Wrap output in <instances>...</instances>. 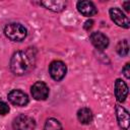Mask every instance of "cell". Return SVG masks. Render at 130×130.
Returning a JSON list of instances; mask_svg holds the SVG:
<instances>
[{"label":"cell","instance_id":"cell-1","mask_svg":"<svg viewBox=\"0 0 130 130\" xmlns=\"http://www.w3.org/2000/svg\"><path fill=\"white\" fill-rule=\"evenodd\" d=\"M35 64V55L29 50L17 51L10 59V69L15 75H23L28 72Z\"/></svg>","mask_w":130,"mask_h":130},{"label":"cell","instance_id":"cell-2","mask_svg":"<svg viewBox=\"0 0 130 130\" xmlns=\"http://www.w3.org/2000/svg\"><path fill=\"white\" fill-rule=\"evenodd\" d=\"M4 34L9 40L13 42H21L26 38L27 30L22 24L12 22L8 23L4 27Z\"/></svg>","mask_w":130,"mask_h":130},{"label":"cell","instance_id":"cell-3","mask_svg":"<svg viewBox=\"0 0 130 130\" xmlns=\"http://www.w3.org/2000/svg\"><path fill=\"white\" fill-rule=\"evenodd\" d=\"M66 72H67L66 64L62 61H59V60L53 61L49 66V73L51 77L56 81L62 80L65 77Z\"/></svg>","mask_w":130,"mask_h":130},{"label":"cell","instance_id":"cell-4","mask_svg":"<svg viewBox=\"0 0 130 130\" xmlns=\"http://www.w3.org/2000/svg\"><path fill=\"white\" fill-rule=\"evenodd\" d=\"M14 130H31L35 128V120L24 114L18 115L12 123Z\"/></svg>","mask_w":130,"mask_h":130},{"label":"cell","instance_id":"cell-5","mask_svg":"<svg viewBox=\"0 0 130 130\" xmlns=\"http://www.w3.org/2000/svg\"><path fill=\"white\" fill-rule=\"evenodd\" d=\"M31 95L37 101H45L49 95V87L43 81H37L30 88Z\"/></svg>","mask_w":130,"mask_h":130},{"label":"cell","instance_id":"cell-6","mask_svg":"<svg viewBox=\"0 0 130 130\" xmlns=\"http://www.w3.org/2000/svg\"><path fill=\"white\" fill-rule=\"evenodd\" d=\"M9 102L17 107H24L28 103V96L25 92L20 89H12L8 92Z\"/></svg>","mask_w":130,"mask_h":130},{"label":"cell","instance_id":"cell-7","mask_svg":"<svg viewBox=\"0 0 130 130\" xmlns=\"http://www.w3.org/2000/svg\"><path fill=\"white\" fill-rule=\"evenodd\" d=\"M110 16L112 18V20L119 26H122L124 28H129L130 26V22H129V18L122 12V10H120L117 7H113L110 9Z\"/></svg>","mask_w":130,"mask_h":130},{"label":"cell","instance_id":"cell-8","mask_svg":"<svg viewBox=\"0 0 130 130\" xmlns=\"http://www.w3.org/2000/svg\"><path fill=\"white\" fill-rule=\"evenodd\" d=\"M116 116H117V120H118V124L119 126L123 129V130H128L129 129V125H130V118H129V113L128 111L120 106V105H116Z\"/></svg>","mask_w":130,"mask_h":130},{"label":"cell","instance_id":"cell-9","mask_svg":"<svg viewBox=\"0 0 130 130\" xmlns=\"http://www.w3.org/2000/svg\"><path fill=\"white\" fill-rule=\"evenodd\" d=\"M89 40H90L91 44L100 51L105 50L109 46L108 37H106V35H104L103 32H100V31L91 32V35L89 37Z\"/></svg>","mask_w":130,"mask_h":130},{"label":"cell","instance_id":"cell-10","mask_svg":"<svg viewBox=\"0 0 130 130\" xmlns=\"http://www.w3.org/2000/svg\"><path fill=\"white\" fill-rule=\"evenodd\" d=\"M77 9L84 16H93L98 13V9H96L95 5L91 1H87V0L78 1Z\"/></svg>","mask_w":130,"mask_h":130},{"label":"cell","instance_id":"cell-11","mask_svg":"<svg viewBox=\"0 0 130 130\" xmlns=\"http://www.w3.org/2000/svg\"><path fill=\"white\" fill-rule=\"evenodd\" d=\"M128 95V86L122 79H117L115 81V96L118 102L122 103L126 100Z\"/></svg>","mask_w":130,"mask_h":130},{"label":"cell","instance_id":"cell-12","mask_svg":"<svg viewBox=\"0 0 130 130\" xmlns=\"http://www.w3.org/2000/svg\"><path fill=\"white\" fill-rule=\"evenodd\" d=\"M41 5H43L45 8L54 11V12H60L66 7L65 1H42Z\"/></svg>","mask_w":130,"mask_h":130},{"label":"cell","instance_id":"cell-13","mask_svg":"<svg viewBox=\"0 0 130 130\" xmlns=\"http://www.w3.org/2000/svg\"><path fill=\"white\" fill-rule=\"evenodd\" d=\"M92 112L88 108H81L77 112V119L81 124H89L92 121Z\"/></svg>","mask_w":130,"mask_h":130},{"label":"cell","instance_id":"cell-14","mask_svg":"<svg viewBox=\"0 0 130 130\" xmlns=\"http://www.w3.org/2000/svg\"><path fill=\"white\" fill-rule=\"evenodd\" d=\"M44 130H63V128H62L61 123L57 119L50 118L46 121Z\"/></svg>","mask_w":130,"mask_h":130},{"label":"cell","instance_id":"cell-15","mask_svg":"<svg viewBox=\"0 0 130 130\" xmlns=\"http://www.w3.org/2000/svg\"><path fill=\"white\" fill-rule=\"evenodd\" d=\"M116 51H117V53H118L120 56H122V57L126 56V55L128 54V52H129V44H128V41H127V40H122V41H120V42L117 44Z\"/></svg>","mask_w":130,"mask_h":130},{"label":"cell","instance_id":"cell-16","mask_svg":"<svg viewBox=\"0 0 130 130\" xmlns=\"http://www.w3.org/2000/svg\"><path fill=\"white\" fill-rule=\"evenodd\" d=\"M9 112V106L5 103L0 101V115H6Z\"/></svg>","mask_w":130,"mask_h":130},{"label":"cell","instance_id":"cell-17","mask_svg":"<svg viewBox=\"0 0 130 130\" xmlns=\"http://www.w3.org/2000/svg\"><path fill=\"white\" fill-rule=\"evenodd\" d=\"M122 71H123L125 77H126L127 79H129V78H130V65H129L128 63L124 66V68L122 69Z\"/></svg>","mask_w":130,"mask_h":130},{"label":"cell","instance_id":"cell-18","mask_svg":"<svg viewBox=\"0 0 130 130\" xmlns=\"http://www.w3.org/2000/svg\"><path fill=\"white\" fill-rule=\"evenodd\" d=\"M92 23H93V21L90 19V20H87L86 22H85V24H84V28L85 29H89L91 26H92Z\"/></svg>","mask_w":130,"mask_h":130},{"label":"cell","instance_id":"cell-19","mask_svg":"<svg viewBox=\"0 0 130 130\" xmlns=\"http://www.w3.org/2000/svg\"><path fill=\"white\" fill-rule=\"evenodd\" d=\"M123 6L125 7V10H126V11H130V9H129V8H130V2H129V1L124 2V3H123Z\"/></svg>","mask_w":130,"mask_h":130}]
</instances>
